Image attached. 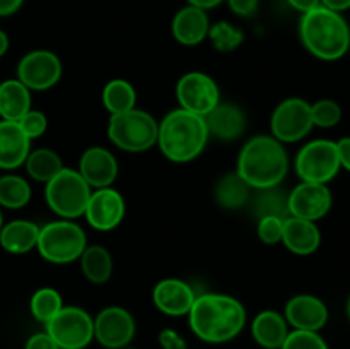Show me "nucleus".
Here are the masks:
<instances>
[{
	"instance_id": "f257e3e1",
	"label": "nucleus",
	"mask_w": 350,
	"mask_h": 349,
	"mask_svg": "<svg viewBox=\"0 0 350 349\" xmlns=\"http://www.w3.org/2000/svg\"><path fill=\"white\" fill-rule=\"evenodd\" d=\"M188 318L198 339L222 344L232 341L245 328L246 310L241 301L229 294L205 293L195 298Z\"/></svg>"
},
{
	"instance_id": "f03ea898",
	"label": "nucleus",
	"mask_w": 350,
	"mask_h": 349,
	"mask_svg": "<svg viewBox=\"0 0 350 349\" xmlns=\"http://www.w3.org/2000/svg\"><path fill=\"white\" fill-rule=\"evenodd\" d=\"M289 170L284 144L273 135H255L239 151L236 173L253 188L277 187Z\"/></svg>"
},
{
	"instance_id": "7ed1b4c3",
	"label": "nucleus",
	"mask_w": 350,
	"mask_h": 349,
	"mask_svg": "<svg viewBox=\"0 0 350 349\" xmlns=\"http://www.w3.org/2000/svg\"><path fill=\"white\" fill-rule=\"evenodd\" d=\"M208 137L204 116L176 108L161 120L157 146L173 163H190L200 156Z\"/></svg>"
},
{
	"instance_id": "20e7f679",
	"label": "nucleus",
	"mask_w": 350,
	"mask_h": 349,
	"mask_svg": "<svg viewBox=\"0 0 350 349\" xmlns=\"http://www.w3.org/2000/svg\"><path fill=\"white\" fill-rule=\"evenodd\" d=\"M299 36L304 48L321 60H338L350 48V27L340 12L318 5L303 14Z\"/></svg>"
},
{
	"instance_id": "39448f33",
	"label": "nucleus",
	"mask_w": 350,
	"mask_h": 349,
	"mask_svg": "<svg viewBox=\"0 0 350 349\" xmlns=\"http://www.w3.org/2000/svg\"><path fill=\"white\" fill-rule=\"evenodd\" d=\"M88 246V236L84 229L72 219H58L40 228L38 252L46 262L64 266L81 259Z\"/></svg>"
},
{
	"instance_id": "423d86ee",
	"label": "nucleus",
	"mask_w": 350,
	"mask_h": 349,
	"mask_svg": "<svg viewBox=\"0 0 350 349\" xmlns=\"http://www.w3.org/2000/svg\"><path fill=\"white\" fill-rule=\"evenodd\" d=\"M159 123L144 109H129L111 115L108 122V137L116 147L126 153H144L157 144Z\"/></svg>"
},
{
	"instance_id": "0eeeda50",
	"label": "nucleus",
	"mask_w": 350,
	"mask_h": 349,
	"mask_svg": "<svg viewBox=\"0 0 350 349\" xmlns=\"http://www.w3.org/2000/svg\"><path fill=\"white\" fill-rule=\"evenodd\" d=\"M92 188L77 170L62 168L48 183H44V198L51 211L62 219H77L84 216Z\"/></svg>"
},
{
	"instance_id": "6e6552de",
	"label": "nucleus",
	"mask_w": 350,
	"mask_h": 349,
	"mask_svg": "<svg viewBox=\"0 0 350 349\" xmlns=\"http://www.w3.org/2000/svg\"><path fill=\"white\" fill-rule=\"evenodd\" d=\"M297 177L301 181L323 183L334 180L340 171L337 142L327 139H317L301 147L294 161Z\"/></svg>"
},
{
	"instance_id": "1a4fd4ad",
	"label": "nucleus",
	"mask_w": 350,
	"mask_h": 349,
	"mask_svg": "<svg viewBox=\"0 0 350 349\" xmlns=\"http://www.w3.org/2000/svg\"><path fill=\"white\" fill-rule=\"evenodd\" d=\"M44 327L60 349H84L94 339V320L79 307H64Z\"/></svg>"
},
{
	"instance_id": "9d476101",
	"label": "nucleus",
	"mask_w": 350,
	"mask_h": 349,
	"mask_svg": "<svg viewBox=\"0 0 350 349\" xmlns=\"http://www.w3.org/2000/svg\"><path fill=\"white\" fill-rule=\"evenodd\" d=\"M313 127L311 105L301 98L284 99L277 105L270 118L272 135L282 144H293L304 139Z\"/></svg>"
},
{
	"instance_id": "9b49d317",
	"label": "nucleus",
	"mask_w": 350,
	"mask_h": 349,
	"mask_svg": "<svg viewBox=\"0 0 350 349\" xmlns=\"http://www.w3.org/2000/svg\"><path fill=\"white\" fill-rule=\"evenodd\" d=\"M176 99L180 108L205 116L221 103L219 86L204 72H188L178 81Z\"/></svg>"
},
{
	"instance_id": "f8f14e48",
	"label": "nucleus",
	"mask_w": 350,
	"mask_h": 349,
	"mask_svg": "<svg viewBox=\"0 0 350 349\" xmlns=\"http://www.w3.org/2000/svg\"><path fill=\"white\" fill-rule=\"evenodd\" d=\"M62 77V62L50 50H33L17 64V79L29 91H46Z\"/></svg>"
},
{
	"instance_id": "ddd939ff",
	"label": "nucleus",
	"mask_w": 350,
	"mask_h": 349,
	"mask_svg": "<svg viewBox=\"0 0 350 349\" xmlns=\"http://www.w3.org/2000/svg\"><path fill=\"white\" fill-rule=\"evenodd\" d=\"M135 320L122 307H108L94 318V339L106 349H123L135 337Z\"/></svg>"
},
{
	"instance_id": "4468645a",
	"label": "nucleus",
	"mask_w": 350,
	"mask_h": 349,
	"mask_svg": "<svg viewBox=\"0 0 350 349\" xmlns=\"http://www.w3.org/2000/svg\"><path fill=\"white\" fill-rule=\"evenodd\" d=\"M84 216L92 229L111 231L125 218L123 195L111 187L96 188L89 197Z\"/></svg>"
},
{
	"instance_id": "2eb2a0df",
	"label": "nucleus",
	"mask_w": 350,
	"mask_h": 349,
	"mask_svg": "<svg viewBox=\"0 0 350 349\" xmlns=\"http://www.w3.org/2000/svg\"><path fill=\"white\" fill-rule=\"evenodd\" d=\"M332 192L323 183L301 181L289 192V214L293 218L317 222L332 209Z\"/></svg>"
},
{
	"instance_id": "dca6fc26",
	"label": "nucleus",
	"mask_w": 350,
	"mask_h": 349,
	"mask_svg": "<svg viewBox=\"0 0 350 349\" xmlns=\"http://www.w3.org/2000/svg\"><path fill=\"white\" fill-rule=\"evenodd\" d=\"M79 173L91 188H106L115 183L118 177V163L111 151L101 146H92L82 153L79 161Z\"/></svg>"
},
{
	"instance_id": "f3484780",
	"label": "nucleus",
	"mask_w": 350,
	"mask_h": 349,
	"mask_svg": "<svg viewBox=\"0 0 350 349\" xmlns=\"http://www.w3.org/2000/svg\"><path fill=\"white\" fill-rule=\"evenodd\" d=\"M284 317L294 331L318 332L327 325L328 308L318 296L297 294L287 301Z\"/></svg>"
},
{
	"instance_id": "a211bd4d",
	"label": "nucleus",
	"mask_w": 350,
	"mask_h": 349,
	"mask_svg": "<svg viewBox=\"0 0 350 349\" xmlns=\"http://www.w3.org/2000/svg\"><path fill=\"white\" fill-rule=\"evenodd\" d=\"M195 291L181 279H163L154 286L152 301L157 310L170 317H183L190 313L195 303Z\"/></svg>"
},
{
	"instance_id": "6ab92c4d",
	"label": "nucleus",
	"mask_w": 350,
	"mask_h": 349,
	"mask_svg": "<svg viewBox=\"0 0 350 349\" xmlns=\"http://www.w3.org/2000/svg\"><path fill=\"white\" fill-rule=\"evenodd\" d=\"M208 135L219 140H236L245 133L246 115L234 103H219L211 113L204 116Z\"/></svg>"
},
{
	"instance_id": "aec40b11",
	"label": "nucleus",
	"mask_w": 350,
	"mask_h": 349,
	"mask_svg": "<svg viewBox=\"0 0 350 349\" xmlns=\"http://www.w3.org/2000/svg\"><path fill=\"white\" fill-rule=\"evenodd\" d=\"M31 153V139L17 122L0 120V168L16 170L26 163Z\"/></svg>"
},
{
	"instance_id": "412c9836",
	"label": "nucleus",
	"mask_w": 350,
	"mask_h": 349,
	"mask_svg": "<svg viewBox=\"0 0 350 349\" xmlns=\"http://www.w3.org/2000/svg\"><path fill=\"white\" fill-rule=\"evenodd\" d=\"M208 27L211 23H208L207 10L187 5L178 10L176 16L173 17L171 33L178 43L185 47H195L207 38Z\"/></svg>"
},
{
	"instance_id": "4be33fe9",
	"label": "nucleus",
	"mask_w": 350,
	"mask_h": 349,
	"mask_svg": "<svg viewBox=\"0 0 350 349\" xmlns=\"http://www.w3.org/2000/svg\"><path fill=\"white\" fill-rule=\"evenodd\" d=\"M282 243L296 255H311L320 246L321 233L317 222L289 216L284 219Z\"/></svg>"
},
{
	"instance_id": "5701e85b",
	"label": "nucleus",
	"mask_w": 350,
	"mask_h": 349,
	"mask_svg": "<svg viewBox=\"0 0 350 349\" xmlns=\"http://www.w3.org/2000/svg\"><path fill=\"white\" fill-rule=\"evenodd\" d=\"M252 335L262 348L280 349L289 335V324L279 311L263 310L253 318Z\"/></svg>"
},
{
	"instance_id": "b1692460",
	"label": "nucleus",
	"mask_w": 350,
	"mask_h": 349,
	"mask_svg": "<svg viewBox=\"0 0 350 349\" xmlns=\"http://www.w3.org/2000/svg\"><path fill=\"white\" fill-rule=\"evenodd\" d=\"M40 226L27 219H14L0 229V246L5 252L21 255L27 253L38 245Z\"/></svg>"
},
{
	"instance_id": "393cba45",
	"label": "nucleus",
	"mask_w": 350,
	"mask_h": 349,
	"mask_svg": "<svg viewBox=\"0 0 350 349\" xmlns=\"http://www.w3.org/2000/svg\"><path fill=\"white\" fill-rule=\"evenodd\" d=\"M31 109V91L19 79L0 82V118L19 122Z\"/></svg>"
},
{
	"instance_id": "a878e982",
	"label": "nucleus",
	"mask_w": 350,
	"mask_h": 349,
	"mask_svg": "<svg viewBox=\"0 0 350 349\" xmlns=\"http://www.w3.org/2000/svg\"><path fill=\"white\" fill-rule=\"evenodd\" d=\"M250 207L256 221L262 218L287 219L289 218V192L284 190L280 185L270 188H260L255 195L250 197Z\"/></svg>"
},
{
	"instance_id": "bb28decb",
	"label": "nucleus",
	"mask_w": 350,
	"mask_h": 349,
	"mask_svg": "<svg viewBox=\"0 0 350 349\" xmlns=\"http://www.w3.org/2000/svg\"><path fill=\"white\" fill-rule=\"evenodd\" d=\"M253 188L238 173H226L217 180L214 187L215 204L228 211H236L246 205L252 197Z\"/></svg>"
},
{
	"instance_id": "cd10ccee",
	"label": "nucleus",
	"mask_w": 350,
	"mask_h": 349,
	"mask_svg": "<svg viewBox=\"0 0 350 349\" xmlns=\"http://www.w3.org/2000/svg\"><path fill=\"white\" fill-rule=\"evenodd\" d=\"M81 269L92 284H105L113 272L111 253L101 245L85 246L81 255Z\"/></svg>"
},
{
	"instance_id": "c85d7f7f",
	"label": "nucleus",
	"mask_w": 350,
	"mask_h": 349,
	"mask_svg": "<svg viewBox=\"0 0 350 349\" xmlns=\"http://www.w3.org/2000/svg\"><path fill=\"white\" fill-rule=\"evenodd\" d=\"M103 106L108 109L111 115L125 113L133 109L137 105L135 88L125 79H113L103 89Z\"/></svg>"
},
{
	"instance_id": "c756f323",
	"label": "nucleus",
	"mask_w": 350,
	"mask_h": 349,
	"mask_svg": "<svg viewBox=\"0 0 350 349\" xmlns=\"http://www.w3.org/2000/svg\"><path fill=\"white\" fill-rule=\"evenodd\" d=\"M26 171L33 180L41 181V183H48L55 174L60 173L64 168L60 156L55 151L41 147V149L31 151L29 156L26 159Z\"/></svg>"
},
{
	"instance_id": "7c9ffc66",
	"label": "nucleus",
	"mask_w": 350,
	"mask_h": 349,
	"mask_svg": "<svg viewBox=\"0 0 350 349\" xmlns=\"http://www.w3.org/2000/svg\"><path fill=\"white\" fill-rule=\"evenodd\" d=\"M31 185L19 174H3L0 177V207L21 209L29 204Z\"/></svg>"
},
{
	"instance_id": "2f4dec72",
	"label": "nucleus",
	"mask_w": 350,
	"mask_h": 349,
	"mask_svg": "<svg viewBox=\"0 0 350 349\" xmlns=\"http://www.w3.org/2000/svg\"><path fill=\"white\" fill-rule=\"evenodd\" d=\"M31 313L41 324H48L64 308L60 293L53 287H41L31 296Z\"/></svg>"
},
{
	"instance_id": "473e14b6",
	"label": "nucleus",
	"mask_w": 350,
	"mask_h": 349,
	"mask_svg": "<svg viewBox=\"0 0 350 349\" xmlns=\"http://www.w3.org/2000/svg\"><path fill=\"white\" fill-rule=\"evenodd\" d=\"M207 38L211 40L212 47L217 51H221V53H231V51L238 50L243 44L245 33L239 27L226 23V21H219V23L212 24L208 27Z\"/></svg>"
},
{
	"instance_id": "72a5a7b5",
	"label": "nucleus",
	"mask_w": 350,
	"mask_h": 349,
	"mask_svg": "<svg viewBox=\"0 0 350 349\" xmlns=\"http://www.w3.org/2000/svg\"><path fill=\"white\" fill-rule=\"evenodd\" d=\"M311 116H313L314 127L332 129L340 122L342 108L334 99H320L314 105H311Z\"/></svg>"
},
{
	"instance_id": "f704fd0d",
	"label": "nucleus",
	"mask_w": 350,
	"mask_h": 349,
	"mask_svg": "<svg viewBox=\"0 0 350 349\" xmlns=\"http://www.w3.org/2000/svg\"><path fill=\"white\" fill-rule=\"evenodd\" d=\"M280 349H330L318 332L293 331L289 332Z\"/></svg>"
},
{
	"instance_id": "c9c22d12",
	"label": "nucleus",
	"mask_w": 350,
	"mask_h": 349,
	"mask_svg": "<svg viewBox=\"0 0 350 349\" xmlns=\"http://www.w3.org/2000/svg\"><path fill=\"white\" fill-rule=\"evenodd\" d=\"M282 231L284 219L273 218V216L258 219L256 233H258V238L262 240L265 245H277V243L282 242Z\"/></svg>"
},
{
	"instance_id": "e433bc0d",
	"label": "nucleus",
	"mask_w": 350,
	"mask_h": 349,
	"mask_svg": "<svg viewBox=\"0 0 350 349\" xmlns=\"http://www.w3.org/2000/svg\"><path fill=\"white\" fill-rule=\"evenodd\" d=\"M17 123H19L23 132L26 133L31 140L43 135L48 129L46 115H44L43 112H40V109H33V108H31L29 112H27Z\"/></svg>"
},
{
	"instance_id": "4c0bfd02",
	"label": "nucleus",
	"mask_w": 350,
	"mask_h": 349,
	"mask_svg": "<svg viewBox=\"0 0 350 349\" xmlns=\"http://www.w3.org/2000/svg\"><path fill=\"white\" fill-rule=\"evenodd\" d=\"M159 344L163 349H188L185 339L173 328H164L159 334Z\"/></svg>"
},
{
	"instance_id": "58836bf2",
	"label": "nucleus",
	"mask_w": 350,
	"mask_h": 349,
	"mask_svg": "<svg viewBox=\"0 0 350 349\" xmlns=\"http://www.w3.org/2000/svg\"><path fill=\"white\" fill-rule=\"evenodd\" d=\"M229 9L239 17H252L258 10L260 0H228Z\"/></svg>"
},
{
	"instance_id": "ea45409f",
	"label": "nucleus",
	"mask_w": 350,
	"mask_h": 349,
	"mask_svg": "<svg viewBox=\"0 0 350 349\" xmlns=\"http://www.w3.org/2000/svg\"><path fill=\"white\" fill-rule=\"evenodd\" d=\"M24 349H60V348H58L57 342L48 335V332L44 331V332H38V334L31 335V337L27 339Z\"/></svg>"
},
{
	"instance_id": "a19ab883",
	"label": "nucleus",
	"mask_w": 350,
	"mask_h": 349,
	"mask_svg": "<svg viewBox=\"0 0 350 349\" xmlns=\"http://www.w3.org/2000/svg\"><path fill=\"white\" fill-rule=\"evenodd\" d=\"M338 159H340V166L350 171V137H344L337 142Z\"/></svg>"
},
{
	"instance_id": "79ce46f5",
	"label": "nucleus",
	"mask_w": 350,
	"mask_h": 349,
	"mask_svg": "<svg viewBox=\"0 0 350 349\" xmlns=\"http://www.w3.org/2000/svg\"><path fill=\"white\" fill-rule=\"evenodd\" d=\"M24 0H0V17H7L16 14L23 7Z\"/></svg>"
},
{
	"instance_id": "37998d69",
	"label": "nucleus",
	"mask_w": 350,
	"mask_h": 349,
	"mask_svg": "<svg viewBox=\"0 0 350 349\" xmlns=\"http://www.w3.org/2000/svg\"><path fill=\"white\" fill-rule=\"evenodd\" d=\"M289 2V5L293 7V9L299 10V12H308V10L314 9V7L321 5V0H287Z\"/></svg>"
},
{
	"instance_id": "c03bdc74",
	"label": "nucleus",
	"mask_w": 350,
	"mask_h": 349,
	"mask_svg": "<svg viewBox=\"0 0 350 349\" xmlns=\"http://www.w3.org/2000/svg\"><path fill=\"white\" fill-rule=\"evenodd\" d=\"M321 5L335 12H342V10L350 9V0H321Z\"/></svg>"
},
{
	"instance_id": "a18cd8bd",
	"label": "nucleus",
	"mask_w": 350,
	"mask_h": 349,
	"mask_svg": "<svg viewBox=\"0 0 350 349\" xmlns=\"http://www.w3.org/2000/svg\"><path fill=\"white\" fill-rule=\"evenodd\" d=\"M188 5H193V7H198V9H204V10H208V9H214V7H217L219 3H222L224 0H187Z\"/></svg>"
},
{
	"instance_id": "49530a36",
	"label": "nucleus",
	"mask_w": 350,
	"mask_h": 349,
	"mask_svg": "<svg viewBox=\"0 0 350 349\" xmlns=\"http://www.w3.org/2000/svg\"><path fill=\"white\" fill-rule=\"evenodd\" d=\"M7 50H9V36L0 29V57H3Z\"/></svg>"
},
{
	"instance_id": "de8ad7c7",
	"label": "nucleus",
	"mask_w": 350,
	"mask_h": 349,
	"mask_svg": "<svg viewBox=\"0 0 350 349\" xmlns=\"http://www.w3.org/2000/svg\"><path fill=\"white\" fill-rule=\"evenodd\" d=\"M347 317H349V320H350V296H349V300H347Z\"/></svg>"
},
{
	"instance_id": "09e8293b",
	"label": "nucleus",
	"mask_w": 350,
	"mask_h": 349,
	"mask_svg": "<svg viewBox=\"0 0 350 349\" xmlns=\"http://www.w3.org/2000/svg\"><path fill=\"white\" fill-rule=\"evenodd\" d=\"M3 226V218H2V211H0V229H2Z\"/></svg>"
}]
</instances>
